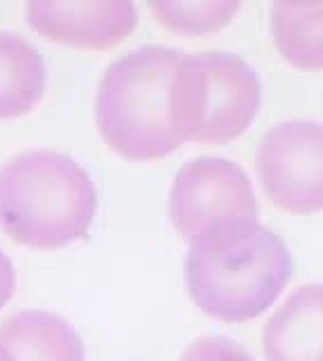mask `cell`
Returning <instances> with one entry per match:
<instances>
[{
	"label": "cell",
	"mask_w": 323,
	"mask_h": 361,
	"mask_svg": "<svg viewBox=\"0 0 323 361\" xmlns=\"http://www.w3.org/2000/svg\"><path fill=\"white\" fill-rule=\"evenodd\" d=\"M16 289V271L12 259L7 257V253L0 251V310L5 307L7 300L14 296Z\"/></svg>",
	"instance_id": "14"
},
{
	"label": "cell",
	"mask_w": 323,
	"mask_h": 361,
	"mask_svg": "<svg viewBox=\"0 0 323 361\" xmlns=\"http://www.w3.org/2000/svg\"><path fill=\"white\" fill-rule=\"evenodd\" d=\"M179 361H253V357L233 338L199 336L183 350Z\"/></svg>",
	"instance_id": "13"
},
{
	"label": "cell",
	"mask_w": 323,
	"mask_h": 361,
	"mask_svg": "<svg viewBox=\"0 0 323 361\" xmlns=\"http://www.w3.org/2000/svg\"><path fill=\"white\" fill-rule=\"evenodd\" d=\"M262 84L253 66L233 52L183 54L174 82V118L183 142L221 145L251 127Z\"/></svg>",
	"instance_id": "4"
},
{
	"label": "cell",
	"mask_w": 323,
	"mask_h": 361,
	"mask_svg": "<svg viewBox=\"0 0 323 361\" xmlns=\"http://www.w3.org/2000/svg\"><path fill=\"white\" fill-rule=\"evenodd\" d=\"M267 361H323V285L294 289L267 321Z\"/></svg>",
	"instance_id": "8"
},
{
	"label": "cell",
	"mask_w": 323,
	"mask_h": 361,
	"mask_svg": "<svg viewBox=\"0 0 323 361\" xmlns=\"http://www.w3.org/2000/svg\"><path fill=\"white\" fill-rule=\"evenodd\" d=\"M0 361H14L12 355H9V350L3 343H0Z\"/></svg>",
	"instance_id": "15"
},
{
	"label": "cell",
	"mask_w": 323,
	"mask_h": 361,
	"mask_svg": "<svg viewBox=\"0 0 323 361\" xmlns=\"http://www.w3.org/2000/svg\"><path fill=\"white\" fill-rule=\"evenodd\" d=\"M147 7L168 30L197 37V34H213L226 27L231 18L238 14L240 3L238 0H193V3L159 0Z\"/></svg>",
	"instance_id": "12"
},
{
	"label": "cell",
	"mask_w": 323,
	"mask_h": 361,
	"mask_svg": "<svg viewBox=\"0 0 323 361\" xmlns=\"http://www.w3.org/2000/svg\"><path fill=\"white\" fill-rule=\"evenodd\" d=\"M46 90V61L18 32L0 30V118L35 109Z\"/></svg>",
	"instance_id": "10"
},
{
	"label": "cell",
	"mask_w": 323,
	"mask_h": 361,
	"mask_svg": "<svg viewBox=\"0 0 323 361\" xmlns=\"http://www.w3.org/2000/svg\"><path fill=\"white\" fill-rule=\"evenodd\" d=\"M258 212L247 172L228 158H193L172 180L170 219L188 244L219 224L258 221Z\"/></svg>",
	"instance_id": "5"
},
{
	"label": "cell",
	"mask_w": 323,
	"mask_h": 361,
	"mask_svg": "<svg viewBox=\"0 0 323 361\" xmlns=\"http://www.w3.org/2000/svg\"><path fill=\"white\" fill-rule=\"evenodd\" d=\"M287 244L260 221L213 226L190 242L183 280L188 296L210 319L253 321L292 280Z\"/></svg>",
	"instance_id": "1"
},
{
	"label": "cell",
	"mask_w": 323,
	"mask_h": 361,
	"mask_svg": "<svg viewBox=\"0 0 323 361\" xmlns=\"http://www.w3.org/2000/svg\"><path fill=\"white\" fill-rule=\"evenodd\" d=\"M25 16L43 37L88 50L114 48L138 23L129 0H32Z\"/></svg>",
	"instance_id": "7"
},
{
	"label": "cell",
	"mask_w": 323,
	"mask_h": 361,
	"mask_svg": "<svg viewBox=\"0 0 323 361\" xmlns=\"http://www.w3.org/2000/svg\"><path fill=\"white\" fill-rule=\"evenodd\" d=\"M272 37L281 56L300 71H323V5H272Z\"/></svg>",
	"instance_id": "11"
},
{
	"label": "cell",
	"mask_w": 323,
	"mask_h": 361,
	"mask_svg": "<svg viewBox=\"0 0 323 361\" xmlns=\"http://www.w3.org/2000/svg\"><path fill=\"white\" fill-rule=\"evenodd\" d=\"M255 172L276 208L292 214L323 210V124L287 120L262 135Z\"/></svg>",
	"instance_id": "6"
},
{
	"label": "cell",
	"mask_w": 323,
	"mask_h": 361,
	"mask_svg": "<svg viewBox=\"0 0 323 361\" xmlns=\"http://www.w3.org/2000/svg\"><path fill=\"white\" fill-rule=\"evenodd\" d=\"M0 343L14 361H84V341L59 314L20 310L0 321Z\"/></svg>",
	"instance_id": "9"
},
{
	"label": "cell",
	"mask_w": 323,
	"mask_h": 361,
	"mask_svg": "<svg viewBox=\"0 0 323 361\" xmlns=\"http://www.w3.org/2000/svg\"><path fill=\"white\" fill-rule=\"evenodd\" d=\"M183 54L165 45H140L106 66L95 93V122L114 152L131 161H156L183 145L174 118V82Z\"/></svg>",
	"instance_id": "2"
},
{
	"label": "cell",
	"mask_w": 323,
	"mask_h": 361,
	"mask_svg": "<svg viewBox=\"0 0 323 361\" xmlns=\"http://www.w3.org/2000/svg\"><path fill=\"white\" fill-rule=\"evenodd\" d=\"M97 210L86 169L57 149H30L0 165V228L32 248L84 240Z\"/></svg>",
	"instance_id": "3"
}]
</instances>
